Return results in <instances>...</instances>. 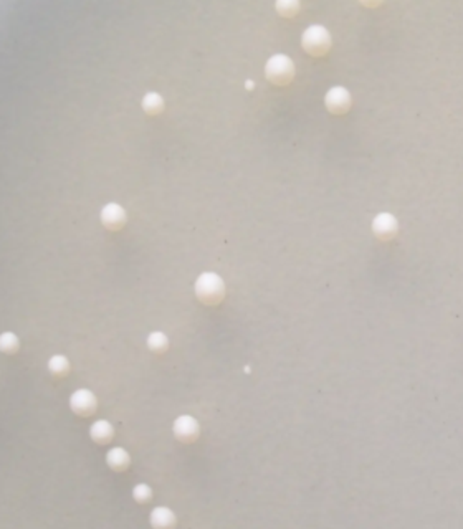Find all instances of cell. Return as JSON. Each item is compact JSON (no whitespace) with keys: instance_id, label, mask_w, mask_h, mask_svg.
<instances>
[{"instance_id":"4fadbf2b","label":"cell","mask_w":463,"mask_h":529,"mask_svg":"<svg viewBox=\"0 0 463 529\" xmlns=\"http://www.w3.org/2000/svg\"><path fill=\"white\" fill-rule=\"evenodd\" d=\"M147 346L152 349L154 352H164L167 347H169V341H167L164 333H159L156 331L147 338Z\"/></svg>"},{"instance_id":"6da1fadb","label":"cell","mask_w":463,"mask_h":529,"mask_svg":"<svg viewBox=\"0 0 463 529\" xmlns=\"http://www.w3.org/2000/svg\"><path fill=\"white\" fill-rule=\"evenodd\" d=\"M195 294L205 305H217L225 296V284L215 273H202L195 281Z\"/></svg>"},{"instance_id":"277c9868","label":"cell","mask_w":463,"mask_h":529,"mask_svg":"<svg viewBox=\"0 0 463 529\" xmlns=\"http://www.w3.org/2000/svg\"><path fill=\"white\" fill-rule=\"evenodd\" d=\"M324 101H326V108L333 114H344L351 108V95L343 86H336V88L329 90Z\"/></svg>"},{"instance_id":"8992f818","label":"cell","mask_w":463,"mask_h":529,"mask_svg":"<svg viewBox=\"0 0 463 529\" xmlns=\"http://www.w3.org/2000/svg\"><path fill=\"white\" fill-rule=\"evenodd\" d=\"M69 405H71V409L76 412V414L90 415L91 412H95L96 409V397L95 394L86 391V389H80V391H76L71 395Z\"/></svg>"},{"instance_id":"52a82bcc","label":"cell","mask_w":463,"mask_h":529,"mask_svg":"<svg viewBox=\"0 0 463 529\" xmlns=\"http://www.w3.org/2000/svg\"><path fill=\"white\" fill-rule=\"evenodd\" d=\"M101 222L109 230H119L126 223V212L118 203H109L103 208Z\"/></svg>"},{"instance_id":"9a60e30c","label":"cell","mask_w":463,"mask_h":529,"mask_svg":"<svg viewBox=\"0 0 463 529\" xmlns=\"http://www.w3.org/2000/svg\"><path fill=\"white\" fill-rule=\"evenodd\" d=\"M298 9H299V4L296 0H280V2H276V10L281 17L296 15Z\"/></svg>"},{"instance_id":"3957f363","label":"cell","mask_w":463,"mask_h":529,"mask_svg":"<svg viewBox=\"0 0 463 529\" xmlns=\"http://www.w3.org/2000/svg\"><path fill=\"white\" fill-rule=\"evenodd\" d=\"M301 45L313 56H321L331 48V35L321 25H311L303 32Z\"/></svg>"},{"instance_id":"ba28073f","label":"cell","mask_w":463,"mask_h":529,"mask_svg":"<svg viewBox=\"0 0 463 529\" xmlns=\"http://www.w3.org/2000/svg\"><path fill=\"white\" fill-rule=\"evenodd\" d=\"M372 229H374V234L380 237L382 240H389V238H392L394 235L397 234V220L392 217V215L389 213H380L377 215V217L374 218V223H372Z\"/></svg>"},{"instance_id":"7c38bea8","label":"cell","mask_w":463,"mask_h":529,"mask_svg":"<svg viewBox=\"0 0 463 529\" xmlns=\"http://www.w3.org/2000/svg\"><path fill=\"white\" fill-rule=\"evenodd\" d=\"M142 108L149 114H159L164 109V100L158 93H147L142 100Z\"/></svg>"},{"instance_id":"9c48e42d","label":"cell","mask_w":463,"mask_h":529,"mask_svg":"<svg viewBox=\"0 0 463 529\" xmlns=\"http://www.w3.org/2000/svg\"><path fill=\"white\" fill-rule=\"evenodd\" d=\"M90 432H91L93 440H96L98 443H106V441H109L113 438L114 430H113V425L109 422L98 420V422L93 423V427H91Z\"/></svg>"},{"instance_id":"7a4b0ae2","label":"cell","mask_w":463,"mask_h":529,"mask_svg":"<svg viewBox=\"0 0 463 529\" xmlns=\"http://www.w3.org/2000/svg\"><path fill=\"white\" fill-rule=\"evenodd\" d=\"M265 74L273 85L285 86L294 77V63L286 55H275L266 61Z\"/></svg>"},{"instance_id":"8fae6325","label":"cell","mask_w":463,"mask_h":529,"mask_svg":"<svg viewBox=\"0 0 463 529\" xmlns=\"http://www.w3.org/2000/svg\"><path fill=\"white\" fill-rule=\"evenodd\" d=\"M106 462L113 470H126L127 465H129V455L124 448H113L108 451L106 455Z\"/></svg>"},{"instance_id":"2e32d148","label":"cell","mask_w":463,"mask_h":529,"mask_svg":"<svg viewBox=\"0 0 463 529\" xmlns=\"http://www.w3.org/2000/svg\"><path fill=\"white\" fill-rule=\"evenodd\" d=\"M0 349L4 352H15L19 349V338L14 333H5L0 338Z\"/></svg>"},{"instance_id":"30bf717a","label":"cell","mask_w":463,"mask_h":529,"mask_svg":"<svg viewBox=\"0 0 463 529\" xmlns=\"http://www.w3.org/2000/svg\"><path fill=\"white\" fill-rule=\"evenodd\" d=\"M174 513L169 508H156L152 513H150V522H152L154 527H169L174 526Z\"/></svg>"},{"instance_id":"5bb4252c","label":"cell","mask_w":463,"mask_h":529,"mask_svg":"<svg viewBox=\"0 0 463 529\" xmlns=\"http://www.w3.org/2000/svg\"><path fill=\"white\" fill-rule=\"evenodd\" d=\"M48 367H50V372H51V374H55V375H58V377H61V375L68 374L69 364H68L66 357H63V356H53V357L50 359Z\"/></svg>"},{"instance_id":"e0dca14e","label":"cell","mask_w":463,"mask_h":529,"mask_svg":"<svg viewBox=\"0 0 463 529\" xmlns=\"http://www.w3.org/2000/svg\"><path fill=\"white\" fill-rule=\"evenodd\" d=\"M150 495H152V493H150V488L147 485H144V483L136 485L134 490H132V496H134V499H136V501H139V503L147 501V499L150 498Z\"/></svg>"},{"instance_id":"5b68a950","label":"cell","mask_w":463,"mask_h":529,"mask_svg":"<svg viewBox=\"0 0 463 529\" xmlns=\"http://www.w3.org/2000/svg\"><path fill=\"white\" fill-rule=\"evenodd\" d=\"M199 432H200L199 423L190 415H182L174 422V433L182 441H194L199 437Z\"/></svg>"}]
</instances>
